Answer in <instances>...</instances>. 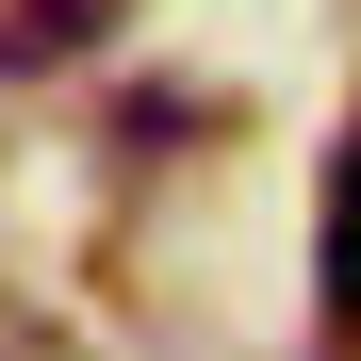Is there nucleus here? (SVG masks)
<instances>
[{"mask_svg": "<svg viewBox=\"0 0 361 361\" xmlns=\"http://www.w3.org/2000/svg\"><path fill=\"white\" fill-rule=\"evenodd\" d=\"M329 329H361V132L329 164Z\"/></svg>", "mask_w": 361, "mask_h": 361, "instance_id": "obj_1", "label": "nucleus"}, {"mask_svg": "<svg viewBox=\"0 0 361 361\" xmlns=\"http://www.w3.org/2000/svg\"><path fill=\"white\" fill-rule=\"evenodd\" d=\"M82 33H99V0H17V17H0V66H66Z\"/></svg>", "mask_w": 361, "mask_h": 361, "instance_id": "obj_2", "label": "nucleus"}]
</instances>
